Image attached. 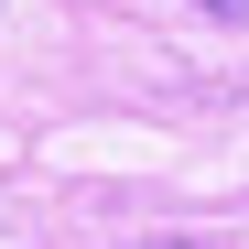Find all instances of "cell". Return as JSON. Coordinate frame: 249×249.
Returning a JSON list of instances; mask_svg holds the SVG:
<instances>
[{"label": "cell", "instance_id": "6da1fadb", "mask_svg": "<svg viewBox=\"0 0 249 249\" xmlns=\"http://www.w3.org/2000/svg\"><path fill=\"white\" fill-rule=\"evenodd\" d=\"M195 11H206V22H249V0H195Z\"/></svg>", "mask_w": 249, "mask_h": 249}, {"label": "cell", "instance_id": "7a4b0ae2", "mask_svg": "<svg viewBox=\"0 0 249 249\" xmlns=\"http://www.w3.org/2000/svg\"><path fill=\"white\" fill-rule=\"evenodd\" d=\"M130 249H195V238H130Z\"/></svg>", "mask_w": 249, "mask_h": 249}]
</instances>
